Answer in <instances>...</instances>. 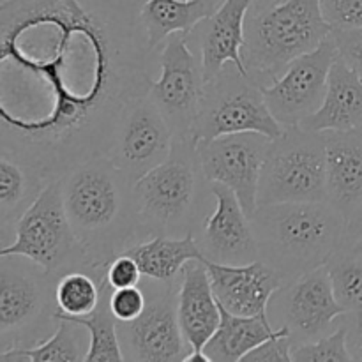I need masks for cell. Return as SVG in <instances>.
I'll return each instance as SVG.
<instances>
[{
	"label": "cell",
	"instance_id": "obj_1",
	"mask_svg": "<svg viewBox=\"0 0 362 362\" xmlns=\"http://www.w3.org/2000/svg\"><path fill=\"white\" fill-rule=\"evenodd\" d=\"M136 21L95 0H0V148L46 179L108 156L147 94Z\"/></svg>",
	"mask_w": 362,
	"mask_h": 362
},
{
	"label": "cell",
	"instance_id": "obj_2",
	"mask_svg": "<svg viewBox=\"0 0 362 362\" xmlns=\"http://www.w3.org/2000/svg\"><path fill=\"white\" fill-rule=\"evenodd\" d=\"M60 180L64 207L78 243L92 269L106 272L110 262L141 237L133 184L108 156L78 163Z\"/></svg>",
	"mask_w": 362,
	"mask_h": 362
},
{
	"label": "cell",
	"instance_id": "obj_3",
	"mask_svg": "<svg viewBox=\"0 0 362 362\" xmlns=\"http://www.w3.org/2000/svg\"><path fill=\"white\" fill-rule=\"evenodd\" d=\"M260 260L285 286L327 264L346 244V216L332 202L258 205L251 216Z\"/></svg>",
	"mask_w": 362,
	"mask_h": 362
},
{
	"label": "cell",
	"instance_id": "obj_4",
	"mask_svg": "<svg viewBox=\"0 0 362 362\" xmlns=\"http://www.w3.org/2000/svg\"><path fill=\"white\" fill-rule=\"evenodd\" d=\"M332 25L325 20L322 0H283L246 18L243 60L258 87L274 83L299 57L317 49Z\"/></svg>",
	"mask_w": 362,
	"mask_h": 362
},
{
	"label": "cell",
	"instance_id": "obj_5",
	"mask_svg": "<svg viewBox=\"0 0 362 362\" xmlns=\"http://www.w3.org/2000/svg\"><path fill=\"white\" fill-rule=\"evenodd\" d=\"M204 179L197 141L173 140L172 154L133 184V204L141 240L191 232Z\"/></svg>",
	"mask_w": 362,
	"mask_h": 362
},
{
	"label": "cell",
	"instance_id": "obj_6",
	"mask_svg": "<svg viewBox=\"0 0 362 362\" xmlns=\"http://www.w3.org/2000/svg\"><path fill=\"white\" fill-rule=\"evenodd\" d=\"M14 243L4 246L0 257L18 255L55 276L73 269L105 274L92 269L74 235L64 207L60 177L49 179L37 198L25 209L14 225Z\"/></svg>",
	"mask_w": 362,
	"mask_h": 362
},
{
	"label": "cell",
	"instance_id": "obj_7",
	"mask_svg": "<svg viewBox=\"0 0 362 362\" xmlns=\"http://www.w3.org/2000/svg\"><path fill=\"white\" fill-rule=\"evenodd\" d=\"M327 200L324 133L285 127L271 140L258 187V205Z\"/></svg>",
	"mask_w": 362,
	"mask_h": 362
},
{
	"label": "cell",
	"instance_id": "obj_8",
	"mask_svg": "<svg viewBox=\"0 0 362 362\" xmlns=\"http://www.w3.org/2000/svg\"><path fill=\"white\" fill-rule=\"evenodd\" d=\"M285 127L265 103L264 90L235 64H226L218 76L207 81L202 94L193 140H212L235 133H260L271 140Z\"/></svg>",
	"mask_w": 362,
	"mask_h": 362
},
{
	"label": "cell",
	"instance_id": "obj_9",
	"mask_svg": "<svg viewBox=\"0 0 362 362\" xmlns=\"http://www.w3.org/2000/svg\"><path fill=\"white\" fill-rule=\"evenodd\" d=\"M14 255L2 257L0 264V345L2 350L20 345L27 332L32 338L45 327L42 322L53 320V276L30 262L21 265ZM16 345V346H18Z\"/></svg>",
	"mask_w": 362,
	"mask_h": 362
},
{
	"label": "cell",
	"instance_id": "obj_10",
	"mask_svg": "<svg viewBox=\"0 0 362 362\" xmlns=\"http://www.w3.org/2000/svg\"><path fill=\"white\" fill-rule=\"evenodd\" d=\"M161 76L152 81L148 95L168 120L175 138L193 140L194 122L204 94L202 64L189 48V35L172 34L159 53Z\"/></svg>",
	"mask_w": 362,
	"mask_h": 362
},
{
	"label": "cell",
	"instance_id": "obj_11",
	"mask_svg": "<svg viewBox=\"0 0 362 362\" xmlns=\"http://www.w3.org/2000/svg\"><path fill=\"white\" fill-rule=\"evenodd\" d=\"M269 145L271 138L260 133H235L197 141L205 182L230 187L250 219L258 209V187Z\"/></svg>",
	"mask_w": 362,
	"mask_h": 362
},
{
	"label": "cell",
	"instance_id": "obj_12",
	"mask_svg": "<svg viewBox=\"0 0 362 362\" xmlns=\"http://www.w3.org/2000/svg\"><path fill=\"white\" fill-rule=\"evenodd\" d=\"M154 281V279H151ZM124 359L138 362H182L191 352L177 317V292L172 283L154 281L144 313L119 324Z\"/></svg>",
	"mask_w": 362,
	"mask_h": 362
},
{
	"label": "cell",
	"instance_id": "obj_13",
	"mask_svg": "<svg viewBox=\"0 0 362 362\" xmlns=\"http://www.w3.org/2000/svg\"><path fill=\"white\" fill-rule=\"evenodd\" d=\"M173 140L168 120L147 92L124 108L108 158L134 184L170 158Z\"/></svg>",
	"mask_w": 362,
	"mask_h": 362
},
{
	"label": "cell",
	"instance_id": "obj_14",
	"mask_svg": "<svg viewBox=\"0 0 362 362\" xmlns=\"http://www.w3.org/2000/svg\"><path fill=\"white\" fill-rule=\"evenodd\" d=\"M338 59L334 37H329L313 52L293 60L274 83L264 87L269 110L283 127L300 126L318 112L327 92L331 67Z\"/></svg>",
	"mask_w": 362,
	"mask_h": 362
},
{
	"label": "cell",
	"instance_id": "obj_15",
	"mask_svg": "<svg viewBox=\"0 0 362 362\" xmlns=\"http://www.w3.org/2000/svg\"><path fill=\"white\" fill-rule=\"evenodd\" d=\"M209 193L216 198V209L202 225L198 246L204 258L228 265H246L258 260L260 255L251 219L235 193L219 182L209 184Z\"/></svg>",
	"mask_w": 362,
	"mask_h": 362
},
{
	"label": "cell",
	"instance_id": "obj_16",
	"mask_svg": "<svg viewBox=\"0 0 362 362\" xmlns=\"http://www.w3.org/2000/svg\"><path fill=\"white\" fill-rule=\"evenodd\" d=\"M202 262L219 306L237 317H267L274 293L285 288L281 276L260 258L246 265Z\"/></svg>",
	"mask_w": 362,
	"mask_h": 362
},
{
	"label": "cell",
	"instance_id": "obj_17",
	"mask_svg": "<svg viewBox=\"0 0 362 362\" xmlns=\"http://www.w3.org/2000/svg\"><path fill=\"white\" fill-rule=\"evenodd\" d=\"M286 286V322L283 325H288L292 336L299 332L303 339L313 341L346 313L334 296L327 265L306 272Z\"/></svg>",
	"mask_w": 362,
	"mask_h": 362
},
{
	"label": "cell",
	"instance_id": "obj_18",
	"mask_svg": "<svg viewBox=\"0 0 362 362\" xmlns=\"http://www.w3.org/2000/svg\"><path fill=\"white\" fill-rule=\"evenodd\" d=\"M255 2L257 0H225L214 14L193 28L200 35L205 83L218 76L226 64H235L240 73L250 76L243 60V46L246 41V18Z\"/></svg>",
	"mask_w": 362,
	"mask_h": 362
},
{
	"label": "cell",
	"instance_id": "obj_19",
	"mask_svg": "<svg viewBox=\"0 0 362 362\" xmlns=\"http://www.w3.org/2000/svg\"><path fill=\"white\" fill-rule=\"evenodd\" d=\"M177 317L191 350H204L221 322V306L212 290L207 267L193 260L182 269L177 290Z\"/></svg>",
	"mask_w": 362,
	"mask_h": 362
},
{
	"label": "cell",
	"instance_id": "obj_20",
	"mask_svg": "<svg viewBox=\"0 0 362 362\" xmlns=\"http://www.w3.org/2000/svg\"><path fill=\"white\" fill-rule=\"evenodd\" d=\"M324 136L327 200L349 221L362 204V129L327 131Z\"/></svg>",
	"mask_w": 362,
	"mask_h": 362
},
{
	"label": "cell",
	"instance_id": "obj_21",
	"mask_svg": "<svg viewBox=\"0 0 362 362\" xmlns=\"http://www.w3.org/2000/svg\"><path fill=\"white\" fill-rule=\"evenodd\" d=\"M300 127L315 133L362 129V80L339 57L329 73L324 103Z\"/></svg>",
	"mask_w": 362,
	"mask_h": 362
},
{
	"label": "cell",
	"instance_id": "obj_22",
	"mask_svg": "<svg viewBox=\"0 0 362 362\" xmlns=\"http://www.w3.org/2000/svg\"><path fill=\"white\" fill-rule=\"evenodd\" d=\"M223 2L225 0H147L140 9V21L148 49L154 52L177 32L189 35Z\"/></svg>",
	"mask_w": 362,
	"mask_h": 362
},
{
	"label": "cell",
	"instance_id": "obj_23",
	"mask_svg": "<svg viewBox=\"0 0 362 362\" xmlns=\"http://www.w3.org/2000/svg\"><path fill=\"white\" fill-rule=\"evenodd\" d=\"M285 327L274 329L267 317H237L221 308L219 327L204 346V352L211 362H243L251 350L281 334Z\"/></svg>",
	"mask_w": 362,
	"mask_h": 362
},
{
	"label": "cell",
	"instance_id": "obj_24",
	"mask_svg": "<svg viewBox=\"0 0 362 362\" xmlns=\"http://www.w3.org/2000/svg\"><path fill=\"white\" fill-rule=\"evenodd\" d=\"M126 253L136 260L144 278L163 283H172L189 262L204 260L191 232L184 237L154 235L134 244Z\"/></svg>",
	"mask_w": 362,
	"mask_h": 362
},
{
	"label": "cell",
	"instance_id": "obj_25",
	"mask_svg": "<svg viewBox=\"0 0 362 362\" xmlns=\"http://www.w3.org/2000/svg\"><path fill=\"white\" fill-rule=\"evenodd\" d=\"M48 180L32 166L7 154L0 156V228L4 235L11 225H16Z\"/></svg>",
	"mask_w": 362,
	"mask_h": 362
},
{
	"label": "cell",
	"instance_id": "obj_26",
	"mask_svg": "<svg viewBox=\"0 0 362 362\" xmlns=\"http://www.w3.org/2000/svg\"><path fill=\"white\" fill-rule=\"evenodd\" d=\"M110 296H112V286L106 281V276L103 278L101 299L98 308L87 317H66V315L53 313L55 318H66L81 325L88 332V352L85 362H122L124 354L120 346L119 338V322L113 317L112 308H110Z\"/></svg>",
	"mask_w": 362,
	"mask_h": 362
},
{
	"label": "cell",
	"instance_id": "obj_27",
	"mask_svg": "<svg viewBox=\"0 0 362 362\" xmlns=\"http://www.w3.org/2000/svg\"><path fill=\"white\" fill-rule=\"evenodd\" d=\"M57 329L48 339L34 346H13L0 352V362H81L88 350L83 349L81 325L66 318H55Z\"/></svg>",
	"mask_w": 362,
	"mask_h": 362
},
{
	"label": "cell",
	"instance_id": "obj_28",
	"mask_svg": "<svg viewBox=\"0 0 362 362\" xmlns=\"http://www.w3.org/2000/svg\"><path fill=\"white\" fill-rule=\"evenodd\" d=\"M106 274V272H105ZM105 274L92 276L90 271L73 269L55 278L53 303L55 311L66 317H87L98 308Z\"/></svg>",
	"mask_w": 362,
	"mask_h": 362
},
{
	"label": "cell",
	"instance_id": "obj_29",
	"mask_svg": "<svg viewBox=\"0 0 362 362\" xmlns=\"http://www.w3.org/2000/svg\"><path fill=\"white\" fill-rule=\"evenodd\" d=\"M325 265L338 303L346 313L362 311V253L343 246Z\"/></svg>",
	"mask_w": 362,
	"mask_h": 362
},
{
	"label": "cell",
	"instance_id": "obj_30",
	"mask_svg": "<svg viewBox=\"0 0 362 362\" xmlns=\"http://www.w3.org/2000/svg\"><path fill=\"white\" fill-rule=\"evenodd\" d=\"M292 359L297 362H350L354 361L349 349V329L339 327L325 338L292 345Z\"/></svg>",
	"mask_w": 362,
	"mask_h": 362
},
{
	"label": "cell",
	"instance_id": "obj_31",
	"mask_svg": "<svg viewBox=\"0 0 362 362\" xmlns=\"http://www.w3.org/2000/svg\"><path fill=\"white\" fill-rule=\"evenodd\" d=\"M147 306V293L138 286H129V288L112 290L110 296V308H112L113 317L119 324H127L133 322L144 313Z\"/></svg>",
	"mask_w": 362,
	"mask_h": 362
},
{
	"label": "cell",
	"instance_id": "obj_32",
	"mask_svg": "<svg viewBox=\"0 0 362 362\" xmlns=\"http://www.w3.org/2000/svg\"><path fill=\"white\" fill-rule=\"evenodd\" d=\"M243 362H293L292 359V331L286 325L281 334L267 339L251 350Z\"/></svg>",
	"mask_w": 362,
	"mask_h": 362
},
{
	"label": "cell",
	"instance_id": "obj_33",
	"mask_svg": "<svg viewBox=\"0 0 362 362\" xmlns=\"http://www.w3.org/2000/svg\"><path fill=\"white\" fill-rule=\"evenodd\" d=\"M322 11L332 27L362 28V0H322Z\"/></svg>",
	"mask_w": 362,
	"mask_h": 362
},
{
	"label": "cell",
	"instance_id": "obj_34",
	"mask_svg": "<svg viewBox=\"0 0 362 362\" xmlns=\"http://www.w3.org/2000/svg\"><path fill=\"white\" fill-rule=\"evenodd\" d=\"M338 57L349 64L362 80V28H332Z\"/></svg>",
	"mask_w": 362,
	"mask_h": 362
},
{
	"label": "cell",
	"instance_id": "obj_35",
	"mask_svg": "<svg viewBox=\"0 0 362 362\" xmlns=\"http://www.w3.org/2000/svg\"><path fill=\"white\" fill-rule=\"evenodd\" d=\"M105 276L108 285L112 286V290L138 286V283L144 278L140 265L127 253H122L117 258H113L108 267H106Z\"/></svg>",
	"mask_w": 362,
	"mask_h": 362
},
{
	"label": "cell",
	"instance_id": "obj_36",
	"mask_svg": "<svg viewBox=\"0 0 362 362\" xmlns=\"http://www.w3.org/2000/svg\"><path fill=\"white\" fill-rule=\"evenodd\" d=\"M359 239H362V204L359 205V209L350 216L349 226H346V244H352Z\"/></svg>",
	"mask_w": 362,
	"mask_h": 362
},
{
	"label": "cell",
	"instance_id": "obj_37",
	"mask_svg": "<svg viewBox=\"0 0 362 362\" xmlns=\"http://www.w3.org/2000/svg\"><path fill=\"white\" fill-rule=\"evenodd\" d=\"M356 329H357V349L352 350L354 361H362V311L356 313Z\"/></svg>",
	"mask_w": 362,
	"mask_h": 362
},
{
	"label": "cell",
	"instance_id": "obj_38",
	"mask_svg": "<svg viewBox=\"0 0 362 362\" xmlns=\"http://www.w3.org/2000/svg\"><path fill=\"white\" fill-rule=\"evenodd\" d=\"M346 246L352 247V250H356V251H359V253H362V239L356 240V243H352V244H346Z\"/></svg>",
	"mask_w": 362,
	"mask_h": 362
},
{
	"label": "cell",
	"instance_id": "obj_39",
	"mask_svg": "<svg viewBox=\"0 0 362 362\" xmlns=\"http://www.w3.org/2000/svg\"><path fill=\"white\" fill-rule=\"evenodd\" d=\"M274 2H283V0H274Z\"/></svg>",
	"mask_w": 362,
	"mask_h": 362
}]
</instances>
